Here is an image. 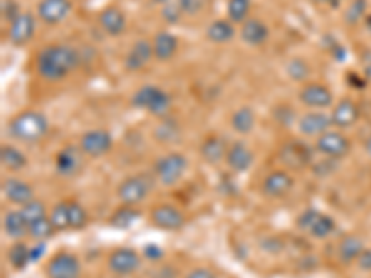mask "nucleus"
Listing matches in <instances>:
<instances>
[{
    "mask_svg": "<svg viewBox=\"0 0 371 278\" xmlns=\"http://www.w3.org/2000/svg\"><path fill=\"white\" fill-rule=\"evenodd\" d=\"M78 63L80 56L73 46L51 45L37 54V73L51 82H60L69 76Z\"/></svg>",
    "mask_w": 371,
    "mask_h": 278,
    "instance_id": "1",
    "label": "nucleus"
},
{
    "mask_svg": "<svg viewBox=\"0 0 371 278\" xmlns=\"http://www.w3.org/2000/svg\"><path fill=\"white\" fill-rule=\"evenodd\" d=\"M49 132V119L41 111L28 110L19 113L9 123V134L21 139L24 143H36Z\"/></svg>",
    "mask_w": 371,
    "mask_h": 278,
    "instance_id": "2",
    "label": "nucleus"
},
{
    "mask_svg": "<svg viewBox=\"0 0 371 278\" xmlns=\"http://www.w3.org/2000/svg\"><path fill=\"white\" fill-rule=\"evenodd\" d=\"M171 95L156 86H143L132 95V104L139 110H147L151 115L166 117L171 110Z\"/></svg>",
    "mask_w": 371,
    "mask_h": 278,
    "instance_id": "3",
    "label": "nucleus"
},
{
    "mask_svg": "<svg viewBox=\"0 0 371 278\" xmlns=\"http://www.w3.org/2000/svg\"><path fill=\"white\" fill-rule=\"evenodd\" d=\"M188 160L181 153H169L154 163V175L162 185H175L184 176Z\"/></svg>",
    "mask_w": 371,
    "mask_h": 278,
    "instance_id": "4",
    "label": "nucleus"
},
{
    "mask_svg": "<svg viewBox=\"0 0 371 278\" xmlns=\"http://www.w3.org/2000/svg\"><path fill=\"white\" fill-rule=\"evenodd\" d=\"M148 191H151V180L145 175L128 176L126 180L117 190V197L125 206H136L141 200L147 199Z\"/></svg>",
    "mask_w": 371,
    "mask_h": 278,
    "instance_id": "5",
    "label": "nucleus"
},
{
    "mask_svg": "<svg viewBox=\"0 0 371 278\" xmlns=\"http://www.w3.org/2000/svg\"><path fill=\"white\" fill-rule=\"evenodd\" d=\"M315 148L320 150L323 156L330 158V160H340V158L347 156L351 150V143L349 139L336 130H327L325 134L317 135L315 139Z\"/></svg>",
    "mask_w": 371,
    "mask_h": 278,
    "instance_id": "6",
    "label": "nucleus"
},
{
    "mask_svg": "<svg viewBox=\"0 0 371 278\" xmlns=\"http://www.w3.org/2000/svg\"><path fill=\"white\" fill-rule=\"evenodd\" d=\"M45 273L49 278H80L82 267H80L78 258L74 254L58 252L49 259Z\"/></svg>",
    "mask_w": 371,
    "mask_h": 278,
    "instance_id": "7",
    "label": "nucleus"
},
{
    "mask_svg": "<svg viewBox=\"0 0 371 278\" xmlns=\"http://www.w3.org/2000/svg\"><path fill=\"white\" fill-rule=\"evenodd\" d=\"M111 145H113V139L108 130H89L80 139V148H82L83 154H88L91 158L104 156V154L110 153Z\"/></svg>",
    "mask_w": 371,
    "mask_h": 278,
    "instance_id": "8",
    "label": "nucleus"
},
{
    "mask_svg": "<svg viewBox=\"0 0 371 278\" xmlns=\"http://www.w3.org/2000/svg\"><path fill=\"white\" fill-rule=\"evenodd\" d=\"M139 262H141V258L134 249L119 247L108 258V267L117 277H126V274H132L139 267Z\"/></svg>",
    "mask_w": 371,
    "mask_h": 278,
    "instance_id": "9",
    "label": "nucleus"
},
{
    "mask_svg": "<svg viewBox=\"0 0 371 278\" xmlns=\"http://www.w3.org/2000/svg\"><path fill=\"white\" fill-rule=\"evenodd\" d=\"M151 221L162 230H181L184 227V215L171 204H158L151 212Z\"/></svg>",
    "mask_w": 371,
    "mask_h": 278,
    "instance_id": "10",
    "label": "nucleus"
},
{
    "mask_svg": "<svg viewBox=\"0 0 371 278\" xmlns=\"http://www.w3.org/2000/svg\"><path fill=\"white\" fill-rule=\"evenodd\" d=\"M280 160L286 167L299 171L310 163L312 150L308 148V145L301 143V141H290L280 148Z\"/></svg>",
    "mask_w": 371,
    "mask_h": 278,
    "instance_id": "11",
    "label": "nucleus"
},
{
    "mask_svg": "<svg viewBox=\"0 0 371 278\" xmlns=\"http://www.w3.org/2000/svg\"><path fill=\"white\" fill-rule=\"evenodd\" d=\"M299 101L308 108H329L332 104V93L323 83H306L299 91Z\"/></svg>",
    "mask_w": 371,
    "mask_h": 278,
    "instance_id": "12",
    "label": "nucleus"
},
{
    "mask_svg": "<svg viewBox=\"0 0 371 278\" xmlns=\"http://www.w3.org/2000/svg\"><path fill=\"white\" fill-rule=\"evenodd\" d=\"M82 148L80 147H69L61 148L58 156H56V171L61 176H74L82 169Z\"/></svg>",
    "mask_w": 371,
    "mask_h": 278,
    "instance_id": "13",
    "label": "nucleus"
},
{
    "mask_svg": "<svg viewBox=\"0 0 371 278\" xmlns=\"http://www.w3.org/2000/svg\"><path fill=\"white\" fill-rule=\"evenodd\" d=\"M293 187V178L286 171H271L262 182V193L269 199L284 197Z\"/></svg>",
    "mask_w": 371,
    "mask_h": 278,
    "instance_id": "14",
    "label": "nucleus"
},
{
    "mask_svg": "<svg viewBox=\"0 0 371 278\" xmlns=\"http://www.w3.org/2000/svg\"><path fill=\"white\" fill-rule=\"evenodd\" d=\"M71 11V0H41L37 6V15L43 23H61Z\"/></svg>",
    "mask_w": 371,
    "mask_h": 278,
    "instance_id": "15",
    "label": "nucleus"
},
{
    "mask_svg": "<svg viewBox=\"0 0 371 278\" xmlns=\"http://www.w3.org/2000/svg\"><path fill=\"white\" fill-rule=\"evenodd\" d=\"M34 30H36V21H34L32 14H21L14 23H9V41L14 45L21 46L26 45L34 36Z\"/></svg>",
    "mask_w": 371,
    "mask_h": 278,
    "instance_id": "16",
    "label": "nucleus"
},
{
    "mask_svg": "<svg viewBox=\"0 0 371 278\" xmlns=\"http://www.w3.org/2000/svg\"><path fill=\"white\" fill-rule=\"evenodd\" d=\"M2 195H4L9 202L19 204V206H24L26 202L34 200L32 185L19 180V178H6L2 182Z\"/></svg>",
    "mask_w": 371,
    "mask_h": 278,
    "instance_id": "17",
    "label": "nucleus"
},
{
    "mask_svg": "<svg viewBox=\"0 0 371 278\" xmlns=\"http://www.w3.org/2000/svg\"><path fill=\"white\" fill-rule=\"evenodd\" d=\"M98 24L108 36L117 37L125 32L126 28V15L121 11L117 6H108L106 9H102L98 15Z\"/></svg>",
    "mask_w": 371,
    "mask_h": 278,
    "instance_id": "18",
    "label": "nucleus"
},
{
    "mask_svg": "<svg viewBox=\"0 0 371 278\" xmlns=\"http://www.w3.org/2000/svg\"><path fill=\"white\" fill-rule=\"evenodd\" d=\"M358 117H360V111H358L357 104L352 101H349V98H343V101H340L338 104L334 106L330 119H332V125L336 126V128L343 130L351 128L358 120Z\"/></svg>",
    "mask_w": 371,
    "mask_h": 278,
    "instance_id": "19",
    "label": "nucleus"
},
{
    "mask_svg": "<svg viewBox=\"0 0 371 278\" xmlns=\"http://www.w3.org/2000/svg\"><path fill=\"white\" fill-rule=\"evenodd\" d=\"M332 126V119L323 111H312L299 119V132L305 135H321Z\"/></svg>",
    "mask_w": 371,
    "mask_h": 278,
    "instance_id": "20",
    "label": "nucleus"
},
{
    "mask_svg": "<svg viewBox=\"0 0 371 278\" xmlns=\"http://www.w3.org/2000/svg\"><path fill=\"white\" fill-rule=\"evenodd\" d=\"M154 56L153 43H148L147 39H139L134 43V46L130 48V52L125 58V67L128 71H139L143 69L148 60Z\"/></svg>",
    "mask_w": 371,
    "mask_h": 278,
    "instance_id": "21",
    "label": "nucleus"
},
{
    "mask_svg": "<svg viewBox=\"0 0 371 278\" xmlns=\"http://www.w3.org/2000/svg\"><path fill=\"white\" fill-rule=\"evenodd\" d=\"M241 39L243 43L250 46L264 45L269 37V28L264 21L260 19H247L245 23L241 24Z\"/></svg>",
    "mask_w": 371,
    "mask_h": 278,
    "instance_id": "22",
    "label": "nucleus"
},
{
    "mask_svg": "<svg viewBox=\"0 0 371 278\" xmlns=\"http://www.w3.org/2000/svg\"><path fill=\"white\" fill-rule=\"evenodd\" d=\"M253 153L245 143H232L227 153V163L234 173H245L253 165Z\"/></svg>",
    "mask_w": 371,
    "mask_h": 278,
    "instance_id": "23",
    "label": "nucleus"
},
{
    "mask_svg": "<svg viewBox=\"0 0 371 278\" xmlns=\"http://www.w3.org/2000/svg\"><path fill=\"white\" fill-rule=\"evenodd\" d=\"M227 145H225V141H223L221 138H218V135H210V138L204 139L203 145H200V156L208 163H212V165L219 163L221 160H227Z\"/></svg>",
    "mask_w": 371,
    "mask_h": 278,
    "instance_id": "24",
    "label": "nucleus"
},
{
    "mask_svg": "<svg viewBox=\"0 0 371 278\" xmlns=\"http://www.w3.org/2000/svg\"><path fill=\"white\" fill-rule=\"evenodd\" d=\"M176 48H178V41L171 32H160L153 39V51L156 60L167 61L175 56Z\"/></svg>",
    "mask_w": 371,
    "mask_h": 278,
    "instance_id": "25",
    "label": "nucleus"
},
{
    "mask_svg": "<svg viewBox=\"0 0 371 278\" xmlns=\"http://www.w3.org/2000/svg\"><path fill=\"white\" fill-rule=\"evenodd\" d=\"M2 227H4L6 234L9 237H14V240L24 237L28 234V222L23 213H21V210L19 212H15V210L6 212L4 219H2Z\"/></svg>",
    "mask_w": 371,
    "mask_h": 278,
    "instance_id": "26",
    "label": "nucleus"
},
{
    "mask_svg": "<svg viewBox=\"0 0 371 278\" xmlns=\"http://www.w3.org/2000/svg\"><path fill=\"white\" fill-rule=\"evenodd\" d=\"M362 252H364V240L360 236L343 237L342 243H340L338 254L343 264H351V262L358 259Z\"/></svg>",
    "mask_w": 371,
    "mask_h": 278,
    "instance_id": "27",
    "label": "nucleus"
},
{
    "mask_svg": "<svg viewBox=\"0 0 371 278\" xmlns=\"http://www.w3.org/2000/svg\"><path fill=\"white\" fill-rule=\"evenodd\" d=\"M0 163L8 171H21L26 165V156L19 148L11 147V145H4L0 150Z\"/></svg>",
    "mask_w": 371,
    "mask_h": 278,
    "instance_id": "28",
    "label": "nucleus"
},
{
    "mask_svg": "<svg viewBox=\"0 0 371 278\" xmlns=\"http://www.w3.org/2000/svg\"><path fill=\"white\" fill-rule=\"evenodd\" d=\"M139 217V212L134 208V206H121L119 210L113 212V215L110 217V225L117 230H125V228H130L138 221Z\"/></svg>",
    "mask_w": 371,
    "mask_h": 278,
    "instance_id": "29",
    "label": "nucleus"
},
{
    "mask_svg": "<svg viewBox=\"0 0 371 278\" xmlns=\"http://www.w3.org/2000/svg\"><path fill=\"white\" fill-rule=\"evenodd\" d=\"M255 111L250 108H240L232 113L230 125L238 134H249L250 130L255 128Z\"/></svg>",
    "mask_w": 371,
    "mask_h": 278,
    "instance_id": "30",
    "label": "nucleus"
},
{
    "mask_svg": "<svg viewBox=\"0 0 371 278\" xmlns=\"http://www.w3.org/2000/svg\"><path fill=\"white\" fill-rule=\"evenodd\" d=\"M206 36L212 43H228L234 37V26L228 21H213L206 30Z\"/></svg>",
    "mask_w": 371,
    "mask_h": 278,
    "instance_id": "31",
    "label": "nucleus"
},
{
    "mask_svg": "<svg viewBox=\"0 0 371 278\" xmlns=\"http://www.w3.org/2000/svg\"><path fill=\"white\" fill-rule=\"evenodd\" d=\"M154 138H156L158 141H162V143L176 141V139L181 138V126L176 125V120H163V123H160V125L154 128Z\"/></svg>",
    "mask_w": 371,
    "mask_h": 278,
    "instance_id": "32",
    "label": "nucleus"
},
{
    "mask_svg": "<svg viewBox=\"0 0 371 278\" xmlns=\"http://www.w3.org/2000/svg\"><path fill=\"white\" fill-rule=\"evenodd\" d=\"M52 225H54L56 230H67L71 228V221H69V202L67 200H61L52 208V212L49 213Z\"/></svg>",
    "mask_w": 371,
    "mask_h": 278,
    "instance_id": "33",
    "label": "nucleus"
},
{
    "mask_svg": "<svg viewBox=\"0 0 371 278\" xmlns=\"http://www.w3.org/2000/svg\"><path fill=\"white\" fill-rule=\"evenodd\" d=\"M8 262L14 269H24L30 259V249L24 243H14L8 250Z\"/></svg>",
    "mask_w": 371,
    "mask_h": 278,
    "instance_id": "34",
    "label": "nucleus"
},
{
    "mask_svg": "<svg viewBox=\"0 0 371 278\" xmlns=\"http://www.w3.org/2000/svg\"><path fill=\"white\" fill-rule=\"evenodd\" d=\"M250 11V0H228L227 14L232 23H245Z\"/></svg>",
    "mask_w": 371,
    "mask_h": 278,
    "instance_id": "35",
    "label": "nucleus"
},
{
    "mask_svg": "<svg viewBox=\"0 0 371 278\" xmlns=\"http://www.w3.org/2000/svg\"><path fill=\"white\" fill-rule=\"evenodd\" d=\"M21 213H23L24 219H26L28 227H30L32 222L39 221V219L49 217V215H46L45 204H43L41 200H37V199L30 200V202H26L24 206H21Z\"/></svg>",
    "mask_w": 371,
    "mask_h": 278,
    "instance_id": "36",
    "label": "nucleus"
},
{
    "mask_svg": "<svg viewBox=\"0 0 371 278\" xmlns=\"http://www.w3.org/2000/svg\"><path fill=\"white\" fill-rule=\"evenodd\" d=\"M67 202H69L71 228L78 230V228L86 227L88 225V212H86V208L80 202H76V200H67Z\"/></svg>",
    "mask_w": 371,
    "mask_h": 278,
    "instance_id": "37",
    "label": "nucleus"
},
{
    "mask_svg": "<svg viewBox=\"0 0 371 278\" xmlns=\"http://www.w3.org/2000/svg\"><path fill=\"white\" fill-rule=\"evenodd\" d=\"M54 225H52L51 217H43L39 221L32 222L30 227H28V234L34 237V240H46V237L52 236V232H54Z\"/></svg>",
    "mask_w": 371,
    "mask_h": 278,
    "instance_id": "38",
    "label": "nucleus"
},
{
    "mask_svg": "<svg viewBox=\"0 0 371 278\" xmlns=\"http://www.w3.org/2000/svg\"><path fill=\"white\" fill-rule=\"evenodd\" d=\"M334 228H336V222H334V219L329 217V215H325V213H321L308 234H312L314 237H320V240H323V237H327L332 234Z\"/></svg>",
    "mask_w": 371,
    "mask_h": 278,
    "instance_id": "39",
    "label": "nucleus"
},
{
    "mask_svg": "<svg viewBox=\"0 0 371 278\" xmlns=\"http://www.w3.org/2000/svg\"><path fill=\"white\" fill-rule=\"evenodd\" d=\"M286 73L288 76L292 80H295V82H305V80L308 78V74H310V67H308V63H306L305 60L295 58V60H292L288 63Z\"/></svg>",
    "mask_w": 371,
    "mask_h": 278,
    "instance_id": "40",
    "label": "nucleus"
},
{
    "mask_svg": "<svg viewBox=\"0 0 371 278\" xmlns=\"http://www.w3.org/2000/svg\"><path fill=\"white\" fill-rule=\"evenodd\" d=\"M364 11H366V0H352L345 11V23L357 24L364 17Z\"/></svg>",
    "mask_w": 371,
    "mask_h": 278,
    "instance_id": "41",
    "label": "nucleus"
},
{
    "mask_svg": "<svg viewBox=\"0 0 371 278\" xmlns=\"http://www.w3.org/2000/svg\"><path fill=\"white\" fill-rule=\"evenodd\" d=\"M321 215V212H317V210L310 208V210H305V212L297 217V228L303 232H310L312 227L315 225V221H317V217Z\"/></svg>",
    "mask_w": 371,
    "mask_h": 278,
    "instance_id": "42",
    "label": "nucleus"
},
{
    "mask_svg": "<svg viewBox=\"0 0 371 278\" xmlns=\"http://www.w3.org/2000/svg\"><path fill=\"white\" fill-rule=\"evenodd\" d=\"M182 15H184V11H182L181 4H173V2H167V4L162 8L163 21H166V23H169V24L178 23Z\"/></svg>",
    "mask_w": 371,
    "mask_h": 278,
    "instance_id": "43",
    "label": "nucleus"
},
{
    "mask_svg": "<svg viewBox=\"0 0 371 278\" xmlns=\"http://www.w3.org/2000/svg\"><path fill=\"white\" fill-rule=\"evenodd\" d=\"M273 117L280 126H290L293 123L295 111H293L292 106H278V108H275Z\"/></svg>",
    "mask_w": 371,
    "mask_h": 278,
    "instance_id": "44",
    "label": "nucleus"
},
{
    "mask_svg": "<svg viewBox=\"0 0 371 278\" xmlns=\"http://www.w3.org/2000/svg\"><path fill=\"white\" fill-rule=\"evenodd\" d=\"M178 4L186 15H197L199 11H203L206 0H178Z\"/></svg>",
    "mask_w": 371,
    "mask_h": 278,
    "instance_id": "45",
    "label": "nucleus"
},
{
    "mask_svg": "<svg viewBox=\"0 0 371 278\" xmlns=\"http://www.w3.org/2000/svg\"><path fill=\"white\" fill-rule=\"evenodd\" d=\"M2 14H4V17L8 19L9 23H14L15 19L21 15V11H19V8H17V4H15V2H11V0H6L4 8H2Z\"/></svg>",
    "mask_w": 371,
    "mask_h": 278,
    "instance_id": "46",
    "label": "nucleus"
},
{
    "mask_svg": "<svg viewBox=\"0 0 371 278\" xmlns=\"http://www.w3.org/2000/svg\"><path fill=\"white\" fill-rule=\"evenodd\" d=\"M357 262L358 265H360V269H364V271H371V249H364V252L358 256Z\"/></svg>",
    "mask_w": 371,
    "mask_h": 278,
    "instance_id": "47",
    "label": "nucleus"
},
{
    "mask_svg": "<svg viewBox=\"0 0 371 278\" xmlns=\"http://www.w3.org/2000/svg\"><path fill=\"white\" fill-rule=\"evenodd\" d=\"M186 278H215V274L210 269H195Z\"/></svg>",
    "mask_w": 371,
    "mask_h": 278,
    "instance_id": "48",
    "label": "nucleus"
},
{
    "mask_svg": "<svg viewBox=\"0 0 371 278\" xmlns=\"http://www.w3.org/2000/svg\"><path fill=\"white\" fill-rule=\"evenodd\" d=\"M145 256H147L148 259H158L160 258V249H156V247L148 245L147 249H145Z\"/></svg>",
    "mask_w": 371,
    "mask_h": 278,
    "instance_id": "49",
    "label": "nucleus"
},
{
    "mask_svg": "<svg viewBox=\"0 0 371 278\" xmlns=\"http://www.w3.org/2000/svg\"><path fill=\"white\" fill-rule=\"evenodd\" d=\"M43 250H45V243H39V247H34V249H30V259H37L39 256L43 254Z\"/></svg>",
    "mask_w": 371,
    "mask_h": 278,
    "instance_id": "50",
    "label": "nucleus"
},
{
    "mask_svg": "<svg viewBox=\"0 0 371 278\" xmlns=\"http://www.w3.org/2000/svg\"><path fill=\"white\" fill-rule=\"evenodd\" d=\"M321 165L325 167V163H321ZM327 165L330 167V169H329V173H332L334 169H336V163H334V160H330V158H329V162H327ZM314 173H315V175H327V173H325V171H320V167H315V169H314Z\"/></svg>",
    "mask_w": 371,
    "mask_h": 278,
    "instance_id": "51",
    "label": "nucleus"
},
{
    "mask_svg": "<svg viewBox=\"0 0 371 278\" xmlns=\"http://www.w3.org/2000/svg\"><path fill=\"white\" fill-rule=\"evenodd\" d=\"M366 153H367V156L371 158V135L367 138V141H366Z\"/></svg>",
    "mask_w": 371,
    "mask_h": 278,
    "instance_id": "52",
    "label": "nucleus"
},
{
    "mask_svg": "<svg viewBox=\"0 0 371 278\" xmlns=\"http://www.w3.org/2000/svg\"><path fill=\"white\" fill-rule=\"evenodd\" d=\"M366 76H367V80H371V61H367V65H366Z\"/></svg>",
    "mask_w": 371,
    "mask_h": 278,
    "instance_id": "53",
    "label": "nucleus"
},
{
    "mask_svg": "<svg viewBox=\"0 0 371 278\" xmlns=\"http://www.w3.org/2000/svg\"><path fill=\"white\" fill-rule=\"evenodd\" d=\"M153 2H169V0H153Z\"/></svg>",
    "mask_w": 371,
    "mask_h": 278,
    "instance_id": "54",
    "label": "nucleus"
},
{
    "mask_svg": "<svg viewBox=\"0 0 371 278\" xmlns=\"http://www.w3.org/2000/svg\"><path fill=\"white\" fill-rule=\"evenodd\" d=\"M367 26L371 28V17H367Z\"/></svg>",
    "mask_w": 371,
    "mask_h": 278,
    "instance_id": "55",
    "label": "nucleus"
}]
</instances>
